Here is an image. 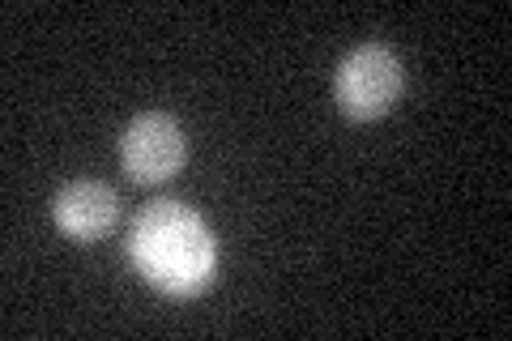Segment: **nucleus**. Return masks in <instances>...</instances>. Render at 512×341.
Here are the masks:
<instances>
[{
	"label": "nucleus",
	"mask_w": 512,
	"mask_h": 341,
	"mask_svg": "<svg viewBox=\"0 0 512 341\" xmlns=\"http://www.w3.org/2000/svg\"><path fill=\"white\" fill-rule=\"evenodd\" d=\"M402 60L384 43H363L355 47L333 77V99H338L342 116L350 120H380L389 116L402 99Z\"/></svg>",
	"instance_id": "2"
},
{
	"label": "nucleus",
	"mask_w": 512,
	"mask_h": 341,
	"mask_svg": "<svg viewBox=\"0 0 512 341\" xmlns=\"http://www.w3.org/2000/svg\"><path fill=\"white\" fill-rule=\"evenodd\" d=\"M52 218L69 239L94 243V239H103L111 226H116L120 201H116V192H111L107 184H99V180H73V184H64L56 192Z\"/></svg>",
	"instance_id": "4"
},
{
	"label": "nucleus",
	"mask_w": 512,
	"mask_h": 341,
	"mask_svg": "<svg viewBox=\"0 0 512 341\" xmlns=\"http://www.w3.org/2000/svg\"><path fill=\"white\" fill-rule=\"evenodd\" d=\"M128 256L154 290L171 299H192L214 282V239L197 209L180 201H154L128 231Z\"/></svg>",
	"instance_id": "1"
},
{
	"label": "nucleus",
	"mask_w": 512,
	"mask_h": 341,
	"mask_svg": "<svg viewBox=\"0 0 512 341\" xmlns=\"http://www.w3.org/2000/svg\"><path fill=\"white\" fill-rule=\"evenodd\" d=\"M188 158V137L163 111H146L124 128L120 137V162L133 184H163Z\"/></svg>",
	"instance_id": "3"
}]
</instances>
